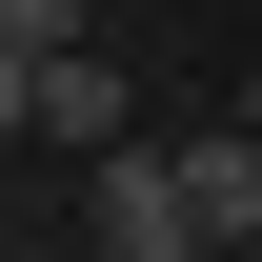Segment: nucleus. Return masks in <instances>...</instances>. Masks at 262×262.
<instances>
[{"instance_id": "4", "label": "nucleus", "mask_w": 262, "mask_h": 262, "mask_svg": "<svg viewBox=\"0 0 262 262\" xmlns=\"http://www.w3.org/2000/svg\"><path fill=\"white\" fill-rule=\"evenodd\" d=\"M20 121H40V40H0V141H20Z\"/></svg>"}, {"instance_id": "3", "label": "nucleus", "mask_w": 262, "mask_h": 262, "mask_svg": "<svg viewBox=\"0 0 262 262\" xmlns=\"http://www.w3.org/2000/svg\"><path fill=\"white\" fill-rule=\"evenodd\" d=\"M182 202H202V242H262V121L182 141Z\"/></svg>"}, {"instance_id": "2", "label": "nucleus", "mask_w": 262, "mask_h": 262, "mask_svg": "<svg viewBox=\"0 0 262 262\" xmlns=\"http://www.w3.org/2000/svg\"><path fill=\"white\" fill-rule=\"evenodd\" d=\"M40 141H81V162H101V141H141V121H121V61H101V40H40Z\"/></svg>"}, {"instance_id": "6", "label": "nucleus", "mask_w": 262, "mask_h": 262, "mask_svg": "<svg viewBox=\"0 0 262 262\" xmlns=\"http://www.w3.org/2000/svg\"><path fill=\"white\" fill-rule=\"evenodd\" d=\"M242 121H262V81H242Z\"/></svg>"}, {"instance_id": "5", "label": "nucleus", "mask_w": 262, "mask_h": 262, "mask_svg": "<svg viewBox=\"0 0 262 262\" xmlns=\"http://www.w3.org/2000/svg\"><path fill=\"white\" fill-rule=\"evenodd\" d=\"M0 40H81V0H0Z\"/></svg>"}, {"instance_id": "1", "label": "nucleus", "mask_w": 262, "mask_h": 262, "mask_svg": "<svg viewBox=\"0 0 262 262\" xmlns=\"http://www.w3.org/2000/svg\"><path fill=\"white\" fill-rule=\"evenodd\" d=\"M101 262H222V242H202V202H182V162L101 141Z\"/></svg>"}]
</instances>
